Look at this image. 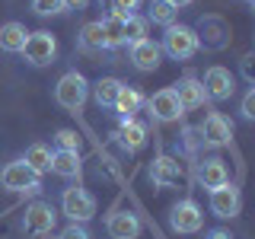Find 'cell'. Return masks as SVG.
Returning <instances> with one entry per match:
<instances>
[{
  "mask_svg": "<svg viewBox=\"0 0 255 239\" xmlns=\"http://www.w3.org/2000/svg\"><path fill=\"white\" fill-rule=\"evenodd\" d=\"M198 48H201L198 32L191 26H179V22H172V26L163 32V42H159V51L169 54L172 61H188Z\"/></svg>",
  "mask_w": 255,
  "mask_h": 239,
  "instance_id": "1",
  "label": "cell"
},
{
  "mask_svg": "<svg viewBox=\"0 0 255 239\" xmlns=\"http://www.w3.org/2000/svg\"><path fill=\"white\" fill-rule=\"evenodd\" d=\"M86 99H90V83H86V77L77 74V70H67V74L58 80V86H54V102L67 112H80Z\"/></svg>",
  "mask_w": 255,
  "mask_h": 239,
  "instance_id": "2",
  "label": "cell"
},
{
  "mask_svg": "<svg viewBox=\"0 0 255 239\" xmlns=\"http://www.w3.org/2000/svg\"><path fill=\"white\" fill-rule=\"evenodd\" d=\"M22 58H26L29 67H48V64H54L58 58V38L51 35V32H29L26 45H22Z\"/></svg>",
  "mask_w": 255,
  "mask_h": 239,
  "instance_id": "3",
  "label": "cell"
},
{
  "mask_svg": "<svg viewBox=\"0 0 255 239\" xmlns=\"http://www.w3.org/2000/svg\"><path fill=\"white\" fill-rule=\"evenodd\" d=\"M61 214L70 223H90L96 217V198L86 188H80V185L64 188V195H61Z\"/></svg>",
  "mask_w": 255,
  "mask_h": 239,
  "instance_id": "4",
  "label": "cell"
},
{
  "mask_svg": "<svg viewBox=\"0 0 255 239\" xmlns=\"http://www.w3.org/2000/svg\"><path fill=\"white\" fill-rule=\"evenodd\" d=\"M0 188L6 191H38L42 188V175L22 159H13L0 169Z\"/></svg>",
  "mask_w": 255,
  "mask_h": 239,
  "instance_id": "5",
  "label": "cell"
},
{
  "mask_svg": "<svg viewBox=\"0 0 255 239\" xmlns=\"http://www.w3.org/2000/svg\"><path fill=\"white\" fill-rule=\"evenodd\" d=\"M58 223V211H54L48 201H32L22 214V233L26 236H45L54 230Z\"/></svg>",
  "mask_w": 255,
  "mask_h": 239,
  "instance_id": "6",
  "label": "cell"
},
{
  "mask_svg": "<svg viewBox=\"0 0 255 239\" xmlns=\"http://www.w3.org/2000/svg\"><path fill=\"white\" fill-rule=\"evenodd\" d=\"M147 112H150V118L153 121H159V124H169V121H179L185 112H182V106H179V96H175V90L172 86H163L159 93H153L147 99Z\"/></svg>",
  "mask_w": 255,
  "mask_h": 239,
  "instance_id": "7",
  "label": "cell"
},
{
  "mask_svg": "<svg viewBox=\"0 0 255 239\" xmlns=\"http://www.w3.org/2000/svg\"><path fill=\"white\" fill-rule=\"evenodd\" d=\"M169 227L172 233H198L204 227V211L191 198H185V201L169 207Z\"/></svg>",
  "mask_w": 255,
  "mask_h": 239,
  "instance_id": "8",
  "label": "cell"
},
{
  "mask_svg": "<svg viewBox=\"0 0 255 239\" xmlns=\"http://www.w3.org/2000/svg\"><path fill=\"white\" fill-rule=\"evenodd\" d=\"M201 86H204V96H207L211 102H223V99H230V96H233V90H236V77L230 74L227 67L214 64V67H207Z\"/></svg>",
  "mask_w": 255,
  "mask_h": 239,
  "instance_id": "9",
  "label": "cell"
},
{
  "mask_svg": "<svg viewBox=\"0 0 255 239\" xmlns=\"http://www.w3.org/2000/svg\"><path fill=\"white\" fill-rule=\"evenodd\" d=\"M239 207H243V195H239V188L233 182H227V185L214 188L211 191V214L220 220H233L239 214Z\"/></svg>",
  "mask_w": 255,
  "mask_h": 239,
  "instance_id": "10",
  "label": "cell"
},
{
  "mask_svg": "<svg viewBox=\"0 0 255 239\" xmlns=\"http://www.w3.org/2000/svg\"><path fill=\"white\" fill-rule=\"evenodd\" d=\"M198 134H201V140L207 147H227V143L233 140V124H230V118H223L220 112H211L201 121V127H198Z\"/></svg>",
  "mask_w": 255,
  "mask_h": 239,
  "instance_id": "11",
  "label": "cell"
},
{
  "mask_svg": "<svg viewBox=\"0 0 255 239\" xmlns=\"http://www.w3.org/2000/svg\"><path fill=\"white\" fill-rule=\"evenodd\" d=\"M128 58H131V64L140 70V74H153L159 64H163V51H159V45L153 38H140V42L131 45Z\"/></svg>",
  "mask_w": 255,
  "mask_h": 239,
  "instance_id": "12",
  "label": "cell"
},
{
  "mask_svg": "<svg viewBox=\"0 0 255 239\" xmlns=\"http://www.w3.org/2000/svg\"><path fill=\"white\" fill-rule=\"evenodd\" d=\"M182 163L175 156H156L153 163H150V179H153V185L159 188H172L182 182Z\"/></svg>",
  "mask_w": 255,
  "mask_h": 239,
  "instance_id": "13",
  "label": "cell"
},
{
  "mask_svg": "<svg viewBox=\"0 0 255 239\" xmlns=\"http://www.w3.org/2000/svg\"><path fill=\"white\" fill-rule=\"evenodd\" d=\"M106 230H109L112 239H137L143 227H140L137 214H131V211H112L109 220H106Z\"/></svg>",
  "mask_w": 255,
  "mask_h": 239,
  "instance_id": "14",
  "label": "cell"
},
{
  "mask_svg": "<svg viewBox=\"0 0 255 239\" xmlns=\"http://www.w3.org/2000/svg\"><path fill=\"white\" fill-rule=\"evenodd\" d=\"M115 137H118V143H122L128 153H134V150H140L143 143H147V127H143L137 118H118Z\"/></svg>",
  "mask_w": 255,
  "mask_h": 239,
  "instance_id": "15",
  "label": "cell"
},
{
  "mask_svg": "<svg viewBox=\"0 0 255 239\" xmlns=\"http://www.w3.org/2000/svg\"><path fill=\"white\" fill-rule=\"evenodd\" d=\"M175 96H179V106L182 112H195V109H201L204 106V86H201V80L198 77H185V80H179V83L172 86Z\"/></svg>",
  "mask_w": 255,
  "mask_h": 239,
  "instance_id": "16",
  "label": "cell"
},
{
  "mask_svg": "<svg viewBox=\"0 0 255 239\" xmlns=\"http://www.w3.org/2000/svg\"><path fill=\"white\" fill-rule=\"evenodd\" d=\"M198 182H201L207 191L227 185V182H230V169H227V163H223V159H217V156L201 159V163H198Z\"/></svg>",
  "mask_w": 255,
  "mask_h": 239,
  "instance_id": "17",
  "label": "cell"
},
{
  "mask_svg": "<svg viewBox=\"0 0 255 239\" xmlns=\"http://www.w3.org/2000/svg\"><path fill=\"white\" fill-rule=\"evenodd\" d=\"M48 172L61 175V179H80V172H83L80 153H67V150H54V153H51V166H48Z\"/></svg>",
  "mask_w": 255,
  "mask_h": 239,
  "instance_id": "18",
  "label": "cell"
},
{
  "mask_svg": "<svg viewBox=\"0 0 255 239\" xmlns=\"http://www.w3.org/2000/svg\"><path fill=\"white\" fill-rule=\"evenodd\" d=\"M26 38H29V32H26L22 22H3V26H0V51L19 54L22 45H26Z\"/></svg>",
  "mask_w": 255,
  "mask_h": 239,
  "instance_id": "19",
  "label": "cell"
},
{
  "mask_svg": "<svg viewBox=\"0 0 255 239\" xmlns=\"http://www.w3.org/2000/svg\"><path fill=\"white\" fill-rule=\"evenodd\" d=\"M102 22V35H106V51H115V48L125 45V16L122 13H106Z\"/></svg>",
  "mask_w": 255,
  "mask_h": 239,
  "instance_id": "20",
  "label": "cell"
},
{
  "mask_svg": "<svg viewBox=\"0 0 255 239\" xmlns=\"http://www.w3.org/2000/svg\"><path fill=\"white\" fill-rule=\"evenodd\" d=\"M122 90H125V83H122L118 77H102L99 83L93 86V99L99 102V109H112Z\"/></svg>",
  "mask_w": 255,
  "mask_h": 239,
  "instance_id": "21",
  "label": "cell"
},
{
  "mask_svg": "<svg viewBox=\"0 0 255 239\" xmlns=\"http://www.w3.org/2000/svg\"><path fill=\"white\" fill-rule=\"evenodd\" d=\"M140 106H143V96H140V90H134V86H125L122 93H118V99H115V115L118 118H134L140 112Z\"/></svg>",
  "mask_w": 255,
  "mask_h": 239,
  "instance_id": "22",
  "label": "cell"
},
{
  "mask_svg": "<svg viewBox=\"0 0 255 239\" xmlns=\"http://www.w3.org/2000/svg\"><path fill=\"white\" fill-rule=\"evenodd\" d=\"M77 45L80 51H106V35H102V22H86L77 35Z\"/></svg>",
  "mask_w": 255,
  "mask_h": 239,
  "instance_id": "23",
  "label": "cell"
},
{
  "mask_svg": "<svg viewBox=\"0 0 255 239\" xmlns=\"http://www.w3.org/2000/svg\"><path fill=\"white\" fill-rule=\"evenodd\" d=\"M147 22H156V26H163V29H169L175 19H179V10L169 3V0H150V6H147V16H143Z\"/></svg>",
  "mask_w": 255,
  "mask_h": 239,
  "instance_id": "24",
  "label": "cell"
},
{
  "mask_svg": "<svg viewBox=\"0 0 255 239\" xmlns=\"http://www.w3.org/2000/svg\"><path fill=\"white\" fill-rule=\"evenodd\" d=\"M22 163H29L38 175H45L48 166H51V150H48L45 143H29V147H26V156H22Z\"/></svg>",
  "mask_w": 255,
  "mask_h": 239,
  "instance_id": "25",
  "label": "cell"
},
{
  "mask_svg": "<svg viewBox=\"0 0 255 239\" xmlns=\"http://www.w3.org/2000/svg\"><path fill=\"white\" fill-rule=\"evenodd\" d=\"M140 38H147V19L137 16V13L125 16V45H134V42H140Z\"/></svg>",
  "mask_w": 255,
  "mask_h": 239,
  "instance_id": "26",
  "label": "cell"
},
{
  "mask_svg": "<svg viewBox=\"0 0 255 239\" xmlns=\"http://www.w3.org/2000/svg\"><path fill=\"white\" fill-rule=\"evenodd\" d=\"M54 143H58V150H67V153H80V147H83L80 134L70 131V127H61V131L54 134Z\"/></svg>",
  "mask_w": 255,
  "mask_h": 239,
  "instance_id": "27",
  "label": "cell"
},
{
  "mask_svg": "<svg viewBox=\"0 0 255 239\" xmlns=\"http://www.w3.org/2000/svg\"><path fill=\"white\" fill-rule=\"evenodd\" d=\"M32 13L35 16H58V13H64V0H32Z\"/></svg>",
  "mask_w": 255,
  "mask_h": 239,
  "instance_id": "28",
  "label": "cell"
},
{
  "mask_svg": "<svg viewBox=\"0 0 255 239\" xmlns=\"http://www.w3.org/2000/svg\"><path fill=\"white\" fill-rule=\"evenodd\" d=\"M109 3V13H122V16H131L134 10L140 6V0H106Z\"/></svg>",
  "mask_w": 255,
  "mask_h": 239,
  "instance_id": "29",
  "label": "cell"
},
{
  "mask_svg": "<svg viewBox=\"0 0 255 239\" xmlns=\"http://www.w3.org/2000/svg\"><path fill=\"white\" fill-rule=\"evenodd\" d=\"M58 239H93V236H90V230H86V223H70V227L61 230Z\"/></svg>",
  "mask_w": 255,
  "mask_h": 239,
  "instance_id": "30",
  "label": "cell"
},
{
  "mask_svg": "<svg viewBox=\"0 0 255 239\" xmlns=\"http://www.w3.org/2000/svg\"><path fill=\"white\" fill-rule=\"evenodd\" d=\"M239 115L246 118V121H252L255 118V90H249L243 96V106H239Z\"/></svg>",
  "mask_w": 255,
  "mask_h": 239,
  "instance_id": "31",
  "label": "cell"
},
{
  "mask_svg": "<svg viewBox=\"0 0 255 239\" xmlns=\"http://www.w3.org/2000/svg\"><path fill=\"white\" fill-rule=\"evenodd\" d=\"M252 64H255V54H243L239 67H243V80H246V83H255V70H252Z\"/></svg>",
  "mask_w": 255,
  "mask_h": 239,
  "instance_id": "32",
  "label": "cell"
},
{
  "mask_svg": "<svg viewBox=\"0 0 255 239\" xmlns=\"http://www.w3.org/2000/svg\"><path fill=\"white\" fill-rule=\"evenodd\" d=\"M204 239H233V236H230V230L217 227V230H207V233H204Z\"/></svg>",
  "mask_w": 255,
  "mask_h": 239,
  "instance_id": "33",
  "label": "cell"
},
{
  "mask_svg": "<svg viewBox=\"0 0 255 239\" xmlns=\"http://www.w3.org/2000/svg\"><path fill=\"white\" fill-rule=\"evenodd\" d=\"M90 0H64V10H86Z\"/></svg>",
  "mask_w": 255,
  "mask_h": 239,
  "instance_id": "34",
  "label": "cell"
},
{
  "mask_svg": "<svg viewBox=\"0 0 255 239\" xmlns=\"http://www.w3.org/2000/svg\"><path fill=\"white\" fill-rule=\"evenodd\" d=\"M169 3L175 6V10H179V6H188V3H191V0H169Z\"/></svg>",
  "mask_w": 255,
  "mask_h": 239,
  "instance_id": "35",
  "label": "cell"
},
{
  "mask_svg": "<svg viewBox=\"0 0 255 239\" xmlns=\"http://www.w3.org/2000/svg\"><path fill=\"white\" fill-rule=\"evenodd\" d=\"M243 3H252V0H243Z\"/></svg>",
  "mask_w": 255,
  "mask_h": 239,
  "instance_id": "36",
  "label": "cell"
}]
</instances>
